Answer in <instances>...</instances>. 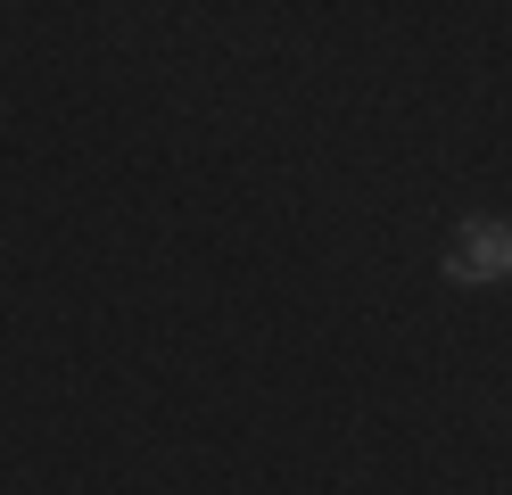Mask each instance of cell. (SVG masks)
I'll use <instances>...</instances> for the list:
<instances>
[{
    "mask_svg": "<svg viewBox=\"0 0 512 495\" xmlns=\"http://www.w3.org/2000/svg\"><path fill=\"white\" fill-rule=\"evenodd\" d=\"M504 273H512V231L504 223H463V240L446 248V281L479 289V281H504Z\"/></svg>",
    "mask_w": 512,
    "mask_h": 495,
    "instance_id": "cell-1",
    "label": "cell"
}]
</instances>
